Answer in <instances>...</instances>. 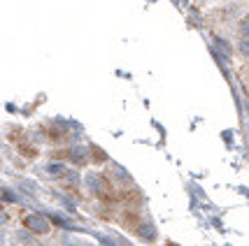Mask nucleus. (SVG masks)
<instances>
[{
	"label": "nucleus",
	"instance_id": "f257e3e1",
	"mask_svg": "<svg viewBox=\"0 0 249 246\" xmlns=\"http://www.w3.org/2000/svg\"><path fill=\"white\" fill-rule=\"evenodd\" d=\"M23 225H26V230L31 232V235H49L52 232V223L44 218L42 214H28L26 218H23Z\"/></svg>",
	"mask_w": 249,
	"mask_h": 246
},
{
	"label": "nucleus",
	"instance_id": "f03ea898",
	"mask_svg": "<svg viewBox=\"0 0 249 246\" xmlns=\"http://www.w3.org/2000/svg\"><path fill=\"white\" fill-rule=\"evenodd\" d=\"M82 181H84V188H87L91 195H103V193H105V179H103L100 172H87Z\"/></svg>",
	"mask_w": 249,
	"mask_h": 246
},
{
	"label": "nucleus",
	"instance_id": "7ed1b4c3",
	"mask_svg": "<svg viewBox=\"0 0 249 246\" xmlns=\"http://www.w3.org/2000/svg\"><path fill=\"white\" fill-rule=\"evenodd\" d=\"M44 172H47L49 179H63L65 174H68V167H65L63 163H47Z\"/></svg>",
	"mask_w": 249,
	"mask_h": 246
},
{
	"label": "nucleus",
	"instance_id": "20e7f679",
	"mask_svg": "<svg viewBox=\"0 0 249 246\" xmlns=\"http://www.w3.org/2000/svg\"><path fill=\"white\" fill-rule=\"evenodd\" d=\"M70 156H72V163L82 165V163L89 161V149L87 147H72V149H70Z\"/></svg>",
	"mask_w": 249,
	"mask_h": 246
},
{
	"label": "nucleus",
	"instance_id": "39448f33",
	"mask_svg": "<svg viewBox=\"0 0 249 246\" xmlns=\"http://www.w3.org/2000/svg\"><path fill=\"white\" fill-rule=\"evenodd\" d=\"M140 237L144 242H156V230H154L152 225H142L140 228Z\"/></svg>",
	"mask_w": 249,
	"mask_h": 246
},
{
	"label": "nucleus",
	"instance_id": "423d86ee",
	"mask_svg": "<svg viewBox=\"0 0 249 246\" xmlns=\"http://www.w3.org/2000/svg\"><path fill=\"white\" fill-rule=\"evenodd\" d=\"M19 188H21V191H28L26 195H35V191H37V183H35V181H19Z\"/></svg>",
	"mask_w": 249,
	"mask_h": 246
},
{
	"label": "nucleus",
	"instance_id": "0eeeda50",
	"mask_svg": "<svg viewBox=\"0 0 249 246\" xmlns=\"http://www.w3.org/2000/svg\"><path fill=\"white\" fill-rule=\"evenodd\" d=\"M238 51H240L242 56H245V58H249V40H247V37H240Z\"/></svg>",
	"mask_w": 249,
	"mask_h": 246
},
{
	"label": "nucleus",
	"instance_id": "6e6552de",
	"mask_svg": "<svg viewBox=\"0 0 249 246\" xmlns=\"http://www.w3.org/2000/svg\"><path fill=\"white\" fill-rule=\"evenodd\" d=\"M240 37H247L249 40V16H245V19L240 21Z\"/></svg>",
	"mask_w": 249,
	"mask_h": 246
},
{
	"label": "nucleus",
	"instance_id": "1a4fd4ad",
	"mask_svg": "<svg viewBox=\"0 0 249 246\" xmlns=\"http://www.w3.org/2000/svg\"><path fill=\"white\" fill-rule=\"evenodd\" d=\"M112 170L117 172V177H119L121 181H130V174L126 170H124V167H121V165H114V167H112Z\"/></svg>",
	"mask_w": 249,
	"mask_h": 246
},
{
	"label": "nucleus",
	"instance_id": "9d476101",
	"mask_svg": "<svg viewBox=\"0 0 249 246\" xmlns=\"http://www.w3.org/2000/svg\"><path fill=\"white\" fill-rule=\"evenodd\" d=\"M217 47L224 51V56H231V47H228L226 40H221V37H217Z\"/></svg>",
	"mask_w": 249,
	"mask_h": 246
},
{
	"label": "nucleus",
	"instance_id": "9b49d317",
	"mask_svg": "<svg viewBox=\"0 0 249 246\" xmlns=\"http://www.w3.org/2000/svg\"><path fill=\"white\" fill-rule=\"evenodd\" d=\"M61 244H63V246H79L70 235H63V237H61Z\"/></svg>",
	"mask_w": 249,
	"mask_h": 246
},
{
	"label": "nucleus",
	"instance_id": "f8f14e48",
	"mask_svg": "<svg viewBox=\"0 0 249 246\" xmlns=\"http://www.w3.org/2000/svg\"><path fill=\"white\" fill-rule=\"evenodd\" d=\"M7 218H10V216H7V212H5V209L0 207V225H5V223H7Z\"/></svg>",
	"mask_w": 249,
	"mask_h": 246
},
{
	"label": "nucleus",
	"instance_id": "ddd939ff",
	"mask_svg": "<svg viewBox=\"0 0 249 246\" xmlns=\"http://www.w3.org/2000/svg\"><path fill=\"white\" fill-rule=\"evenodd\" d=\"M7 244V235H5V230H0V246Z\"/></svg>",
	"mask_w": 249,
	"mask_h": 246
},
{
	"label": "nucleus",
	"instance_id": "4468645a",
	"mask_svg": "<svg viewBox=\"0 0 249 246\" xmlns=\"http://www.w3.org/2000/svg\"><path fill=\"white\" fill-rule=\"evenodd\" d=\"M28 246H52V244H44V242H31Z\"/></svg>",
	"mask_w": 249,
	"mask_h": 246
},
{
	"label": "nucleus",
	"instance_id": "2eb2a0df",
	"mask_svg": "<svg viewBox=\"0 0 249 246\" xmlns=\"http://www.w3.org/2000/svg\"><path fill=\"white\" fill-rule=\"evenodd\" d=\"M79 246H96L93 242H79Z\"/></svg>",
	"mask_w": 249,
	"mask_h": 246
}]
</instances>
